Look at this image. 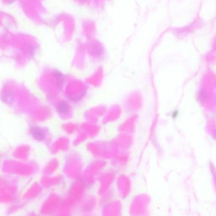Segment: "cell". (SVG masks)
Segmentation results:
<instances>
[{
  "instance_id": "obj_1",
  "label": "cell",
  "mask_w": 216,
  "mask_h": 216,
  "mask_svg": "<svg viewBox=\"0 0 216 216\" xmlns=\"http://www.w3.org/2000/svg\"><path fill=\"white\" fill-rule=\"evenodd\" d=\"M31 133L33 137L38 140L43 139L46 136L45 132L38 127H33L31 129Z\"/></svg>"
},
{
  "instance_id": "obj_2",
  "label": "cell",
  "mask_w": 216,
  "mask_h": 216,
  "mask_svg": "<svg viewBox=\"0 0 216 216\" xmlns=\"http://www.w3.org/2000/svg\"><path fill=\"white\" fill-rule=\"evenodd\" d=\"M57 109L59 113L64 114L68 112L69 107L68 105L64 101H61L58 103L57 106Z\"/></svg>"
},
{
  "instance_id": "obj_3",
  "label": "cell",
  "mask_w": 216,
  "mask_h": 216,
  "mask_svg": "<svg viewBox=\"0 0 216 216\" xmlns=\"http://www.w3.org/2000/svg\"><path fill=\"white\" fill-rule=\"evenodd\" d=\"M207 93L205 90H202L199 92L197 95V99L199 102L200 103L204 102L207 99Z\"/></svg>"
},
{
  "instance_id": "obj_4",
  "label": "cell",
  "mask_w": 216,
  "mask_h": 216,
  "mask_svg": "<svg viewBox=\"0 0 216 216\" xmlns=\"http://www.w3.org/2000/svg\"><path fill=\"white\" fill-rule=\"evenodd\" d=\"M54 74H55V76H56V78H57V79H60V78H61L62 76H63V75H62L61 73L60 72V71H56L54 72Z\"/></svg>"
},
{
  "instance_id": "obj_5",
  "label": "cell",
  "mask_w": 216,
  "mask_h": 216,
  "mask_svg": "<svg viewBox=\"0 0 216 216\" xmlns=\"http://www.w3.org/2000/svg\"><path fill=\"white\" fill-rule=\"evenodd\" d=\"M215 136H216V135Z\"/></svg>"
}]
</instances>
